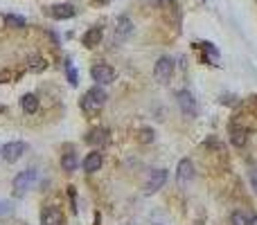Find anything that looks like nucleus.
I'll return each instance as SVG.
<instances>
[{"label":"nucleus","mask_w":257,"mask_h":225,"mask_svg":"<svg viewBox=\"0 0 257 225\" xmlns=\"http://www.w3.org/2000/svg\"><path fill=\"white\" fill-rule=\"evenodd\" d=\"M104 102H106V92L102 88H90L88 92L81 97V108H84L88 115H97L102 110Z\"/></svg>","instance_id":"nucleus-1"},{"label":"nucleus","mask_w":257,"mask_h":225,"mask_svg":"<svg viewBox=\"0 0 257 225\" xmlns=\"http://www.w3.org/2000/svg\"><path fill=\"white\" fill-rule=\"evenodd\" d=\"M36 180V169H25L14 178V196L23 198L27 194V189L32 187V182Z\"/></svg>","instance_id":"nucleus-2"},{"label":"nucleus","mask_w":257,"mask_h":225,"mask_svg":"<svg viewBox=\"0 0 257 225\" xmlns=\"http://www.w3.org/2000/svg\"><path fill=\"white\" fill-rule=\"evenodd\" d=\"M171 72H174V61H171V58H167V56L158 58L156 66H153V76H156V79L160 81V84L169 81Z\"/></svg>","instance_id":"nucleus-3"},{"label":"nucleus","mask_w":257,"mask_h":225,"mask_svg":"<svg viewBox=\"0 0 257 225\" xmlns=\"http://www.w3.org/2000/svg\"><path fill=\"white\" fill-rule=\"evenodd\" d=\"M176 97H178V106H180V110H183L185 117H196V99H194L192 92L180 90Z\"/></svg>","instance_id":"nucleus-4"},{"label":"nucleus","mask_w":257,"mask_h":225,"mask_svg":"<svg viewBox=\"0 0 257 225\" xmlns=\"http://www.w3.org/2000/svg\"><path fill=\"white\" fill-rule=\"evenodd\" d=\"M90 76H93V81H97V84H113V79H115V70H113L111 66L99 63V66H93Z\"/></svg>","instance_id":"nucleus-5"},{"label":"nucleus","mask_w":257,"mask_h":225,"mask_svg":"<svg viewBox=\"0 0 257 225\" xmlns=\"http://www.w3.org/2000/svg\"><path fill=\"white\" fill-rule=\"evenodd\" d=\"M165 182H167V171L165 169H156V171H151V174H149L147 184H144V192L153 194V192H158V189H160Z\"/></svg>","instance_id":"nucleus-6"},{"label":"nucleus","mask_w":257,"mask_h":225,"mask_svg":"<svg viewBox=\"0 0 257 225\" xmlns=\"http://www.w3.org/2000/svg\"><path fill=\"white\" fill-rule=\"evenodd\" d=\"M25 148H27V146H25L23 142H9V144H5V146H3L0 156H3L7 162H16L18 158L25 153Z\"/></svg>","instance_id":"nucleus-7"},{"label":"nucleus","mask_w":257,"mask_h":225,"mask_svg":"<svg viewBox=\"0 0 257 225\" xmlns=\"http://www.w3.org/2000/svg\"><path fill=\"white\" fill-rule=\"evenodd\" d=\"M45 12L50 14L52 18H57V20H66V18H72L75 16V7L72 4H68V2H61V4H52L50 9H45Z\"/></svg>","instance_id":"nucleus-8"},{"label":"nucleus","mask_w":257,"mask_h":225,"mask_svg":"<svg viewBox=\"0 0 257 225\" xmlns=\"http://www.w3.org/2000/svg\"><path fill=\"white\" fill-rule=\"evenodd\" d=\"M41 225H63V214L57 207H45L41 214Z\"/></svg>","instance_id":"nucleus-9"},{"label":"nucleus","mask_w":257,"mask_h":225,"mask_svg":"<svg viewBox=\"0 0 257 225\" xmlns=\"http://www.w3.org/2000/svg\"><path fill=\"white\" fill-rule=\"evenodd\" d=\"M176 178H178L180 184L192 182V178H194V164H192V160H180L178 162V174H176Z\"/></svg>","instance_id":"nucleus-10"},{"label":"nucleus","mask_w":257,"mask_h":225,"mask_svg":"<svg viewBox=\"0 0 257 225\" xmlns=\"http://www.w3.org/2000/svg\"><path fill=\"white\" fill-rule=\"evenodd\" d=\"M102 169V153H97V151H93V153H88V156L84 158V171H99Z\"/></svg>","instance_id":"nucleus-11"},{"label":"nucleus","mask_w":257,"mask_h":225,"mask_svg":"<svg viewBox=\"0 0 257 225\" xmlns=\"http://www.w3.org/2000/svg\"><path fill=\"white\" fill-rule=\"evenodd\" d=\"M102 34H104L102 27H90V30L84 34V45H86V48H95V45H99Z\"/></svg>","instance_id":"nucleus-12"},{"label":"nucleus","mask_w":257,"mask_h":225,"mask_svg":"<svg viewBox=\"0 0 257 225\" xmlns=\"http://www.w3.org/2000/svg\"><path fill=\"white\" fill-rule=\"evenodd\" d=\"M21 108H23V112H27V115L39 110V99H36V94H23Z\"/></svg>","instance_id":"nucleus-13"},{"label":"nucleus","mask_w":257,"mask_h":225,"mask_svg":"<svg viewBox=\"0 0 257 225\" xmlns=\"http://www.w3.org/2000/svg\"><path fill=\"white\" fill-rule=\"evenodd\" d=\"M131 30H133V25H131V20L126 16H122L120 20H117V38H124V36H129L131 34Z\"/></svg>","instance_id":"nucleus-14"},{"label":"nucleus","mask_w":257,"mask_h":225,"mask_svg":"<svg viewBox=\"0 0 257 225\" xmlns=\"http://www.w3.org/2000/svg\"><path fill=\"white\" fill-rule=\"evenodd\" d=\"M230 142H232L234 146H243V144H246V130L243 128H232L230 130Z\"/></svg>","instance_id":"nucleus-15"},{"label":"nucleus","mask_w":257,"mask_h":225,"mask_svg":"<svg viewBox=\"0 0 257 225\" xmlns=\"http://www.w3.org/2000/svg\"><path fill=\"white\" fill-rule=\"evenodd\" d=\"M61 166H63V171H75V166H77V158H75V153H63V158H61Z\"/></svg>","instance_id":"nucleus-16"},{"label":"nucleus","mask_w":257,"mask_h":225,"mask_svg":"<svg viewBox=\"0 0 257 225\" xmlns=\"http://www.w3.org/2000/svg\"><path fill=\"white\" fill-rule=\"evenodd\" d=\"M5 22H7V27H14V30H23V27H25V18L14 16V14L5 16Z\"/></svg>","instance_id":"nucleus-17"},{"label":"nucleus","mask_w":257,"mask_h":225,"mask_svg":"<svg viewBox=\"0 0 257 225\" xmlns=\"http://www.w3.org/2000/svg\"><path fill=\"white\" fill-rule=\"evenodd\" d=\"M88 142H90V144H99V142H106V130H104V128H95L93 133L88 135Z\"/></svg>","instance_id":"nucleus-18"},{"label":"nucleus","mask_w":257,"mask_h":225,"mask_svg":"<svg viewBox=\"0 0 257 225\" xmlns=\"http://www.w3.org/2000/svg\"><path fill=\"white\" fill-rule=\"evenodd\" d=\"M230 223L232 225H248L250 223V218H246V214H241V212H234L232 218H230Z\"/></svg>","instance_id":"nucleus-19"},{"label":"nucleus","mask_w":257,"mask_h":225,"mask_svg":"<svg viewBox=\"0 0 257 225\" xmlns=\"http://www.w3.org/2000/svg\"><path fill=\"white\" fill-rule=\"evenodd\" d=\"M138 140H140V142H142V144L153 142V130H151V128H142V130H140V133H138Z\"/></svg>","instance_id":"nucleus-20"},{"label":"nucleus","mask_w":257,"mask_h":225,"mask_svg":"<svg viewBox=\"0 0 257 225\" xmlns=\"http://www.w3.org/2000/svg\"><path fill=\"white\" fill-rule=\"evenodd\" d=\"M66 72H68V81H70V86H77V70L72 68L70 61H66Z\"/></svg>","instance_id":"nucleus-21"},{"label":"nucleus","mask_w":257,"mask_h":225,"mask_svg":"<svg viewBox=\"0 0 257 225\" xmlns=\"http://www.w3.org/2000/svg\"><path fill=\"white\" fill-rule=\"evenodd\" d=\"M30 63H32V70H36V72H41V70H43V68H45V61H43V58H41V56H34Z\"/></svg>","instance_id":"nucleus-22"},{"label":"nucleus","mask_w":257,"mask_h":225,"mask_svg":"<svg viewBox=\"0 0 257 225\" xmlns=\"http://www.w3.org/2000/svg\"><path fill=\"white\" fill-rule=\"evenodd\" d=\"M9 212H12V207H9V202H0V216L9 214Z\"/></svg>","instance_id":"nucleus-23"},{"label":"nucleus","mask_w":257,"mask_h":225,"mask_svg":"<svg viewBox=\"0 0 257 225\" xmlns=\"http://www.w3.org/2000/svg\"><path fill=\"white\" fill-rule=\"evenodd\" d=\"M221 104H234V97L232 94H223V97H221Z\"/></svg>","instance_id":"nucleus-24"},{"label":"nucleus","mask_w":257,"mask_h":225,"mask_svg":"<svg viewBox=\"0 0 257 225\" xmlns=\"http://www.w3.org/2000/svg\"><path fill=\"white\" fill-rule=\"evenodd\" d=\"M248 225H257V214L252 216V218H250V223H248Z\"/></svg>","instance_id":"nucleus-25"}]
</instances>
